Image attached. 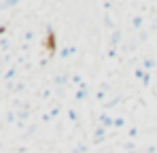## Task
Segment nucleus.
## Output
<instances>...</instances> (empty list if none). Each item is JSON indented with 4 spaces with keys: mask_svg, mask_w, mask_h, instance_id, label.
Returning <instances> with one entry per match:
<instances>
[{
    "mask_svg": "<svg viewBox=\"0 0 157 153\" xmlns=\"http://www.w3.org/2000/svg\"><path fill=\"white\" fill-rule=\"evenodd\" d=\"M100 124H102V128H110L113 124H115V121H113L108 115H102V117H100Z\"/></svg>",
    "mask_w": 157,
    "mask_h": 153,
    "instance_id": "nucleus-1",
    "label": "nucleus"
},
{
    "mask_svg": "<svg viewBox=\"0 0 157 153\" xmlns=\"http://www.w3.org/2000/svg\"><path fill=\"white\" fill-rule=\"evenodd\" d=\"M87 94H89V89H87L85 85H81V89H78L77 98H78V100H83V98H87Z\"/></svg>",
    "mask_w": 157,
    "mask_h": 153,
    "instance_id": "nucleus-2",
    "label": "nucleus"
},
{
    "mask_svg": "<svg viewBox=\"0 0 157 153\" xmlns=\"http://www.w3.org/2000/svg\"><path fill=\"white\" fill-rule=\"evenodd\" d=\"M19 0H4L2 2V9H9V6H13V4H17Z\"/></svg>",
    "mask_w": 157,
    "mask_h": 153,
    "instance_id": "nucleus-3",
    "label": "nucleus"
},
{
    "mask_svg": "<svg viewBox=\"0 0 157 153\" xmlns=\"http://www.w3.org/2000/svg\"><path fill=\"white\" fill-rule=\"evenodd\" d=\"M119 36H121V32H119V30H115V34H113V45H117V43H119Z\"/></svg>",
    "mask_w": 157,
    "mask_h": 153,
    "instance_id": "nucleus-4",
    "label": "nucleus"
},
{
    "mask_svg": "<svg viewBox=\"0 0 157 153\" xmlns=\"http://www.w3.org/2000/svg\"><path fill=\"white\" fill-rule=\"evenodd\" d=\"M125 126V119H115V128H123Z\"/></svg>",
    "mask_w": 157,
    "mask_h": 153,
    "instance_id": "nucleus-5",
    "label": "nucleus"
},
{
    "mask_svg": "<svg viewBox=\"0 0 157 153\" xmlns=\"http://www.w3.org/2000/svg\"><path fill=\"white\" fill-rule=\"evenodd\" d=\"M140 26H142V19H140V17H136V19H134V28H140Z\"/></svg>",
    "mask_w": 157,
    "mask_h": 153,
    "instance_id": "nucleus-6",
    "label": "nucleus"
},
{
    "mask_svg": "<svg viewBox=\"0 0 157 153\" xmlns=\"http://www.w3.org/2000/svg\"><path fill=\"white\" fill-rule=\"evenodd\" d=\"M144 66H147V68H153V66H155V62H153V60H147V62H144Z\"/></svg>",
    "mask_w": 157,
    "mask_h": 153,
    "instance_id": "nucleus-7",
    "label": "nucleus"
}]
</instances>
